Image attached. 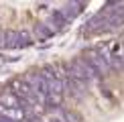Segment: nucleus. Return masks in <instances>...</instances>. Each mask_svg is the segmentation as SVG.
<instances>
[{
	"mask_svg": "<svg viewBox=\"0 0 124 122\" xmlns=\"http://www.w3.org/2000/svg\"><path fill=\"white\" fill-rule=\"evenodd\" d=\"M92 0H0V49H24L65 30Z\"/></svg>",
	"mask_w": 124,
	"mask_h": 122,
	"instance_id": "obj_1",
	"label": "nucleus"
}]
</instances>
